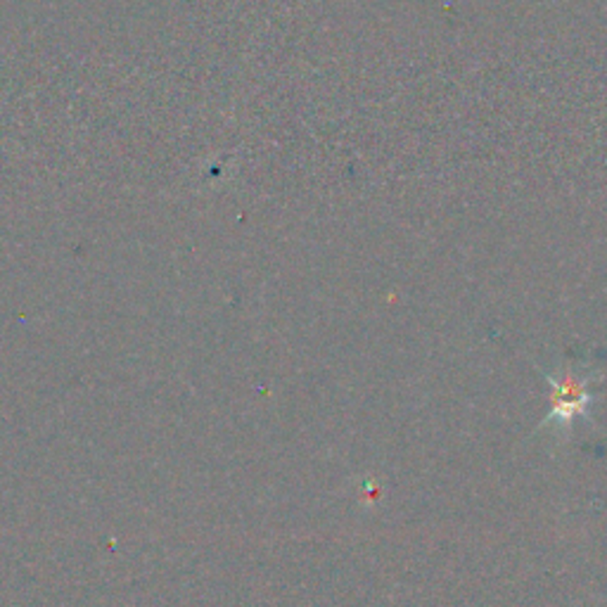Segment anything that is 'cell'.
<instances>
[{"mask_svg": "<svg viewBox=\"0 0 607 607\" xmlns=\"http://www.w3.org/2000/svg\"><path fill=\"white\" fill-rule=\"evenodd\" d=\"M551 387V413L538 427H553L555 432H572L576 420H591L595 403V384L602 380V370L589 356L567 358L560 368L544 370Z\"/></svg>", "mask_w": 607, "mask_h": 607, "instance_id": "1", "label": "cell"}]
</instances>
